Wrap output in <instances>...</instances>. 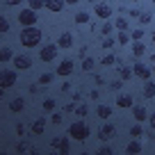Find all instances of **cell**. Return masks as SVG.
Instances as JSON below:
<instances>
[{
	"label": "cell",
	"mask_w": 155,
	"mask_h": 155,
	"mask_svg": "<svg viewBox=\"0 0 155 155\" xmlns=\"http://www.w3.org/2000/svg\"><path fill=\"white\" fill-rule=\"evenodd\" d=\"M21 39V46L23 48H37L41 44V39H44V32L37 28V25H30V28H23V32L18 34Z\"/></svg>",
	"instance_id": "cell-1"
},
{
	"label": "cell",
	"mask_w": 155,
	"mask_h": 155,
	"mask_svg": "<svg viewBox=\"0 0 155 155\" xmlns=\"http://www.w3.org/2000/svg\"><path fill=\"white\" fill-rule=\"evenodd\" d=\"M68 137H71V139H75V141H87V137H89V126H87L84 121L71 123V126H68Z\"/></svg>",
	"instance_id": "cell-2"
},
{
	"label": "cell",
	"mask_w": 155,
	"mask_h": 155,
	"mask_svg": "<svg viewBox=\"0 0 155 155\" xmlns=\"http://www.w3.org/2000/svg\"><path fill=\"white\" fill-rule=\"evenodd\" d=\"M16 80H18V73L16 71H9V68H2V71H0V87L2 89L14 87Z\"/></svg>",
	"instance_id": "cell-3"
},
{
	"label": "cell",
	"mask_w": 155,
	"mask_h": 155,
	"mask_svg": "<svg viewBox=\"0 0 155 155\" xmlns=\"http://www.w3.org/2000/svg\"><path fill=\"white\" fill-rule=\"evenodd\" d=\"M37 9H32V7H25L23 12H21L18 14V23L23 25V28H30V25H34L37 23Z\"/></svg>",
	"instance_id": "cell-4"
},
{
	"label": "cell",
	"mask_w": 155,
	"mask_h": 155,
	"mask_svg": "<svg viewBox=\"0 0 155 155\" xmlns=\"http://www.w3.org/2000/svg\"><path fill=\"white\" fill-rule=\"evenodd\" d=\"M57 50H59L57 44H46L44 48H41V53H39V59H41V62H53V59L57 57Z\"/></svg>",
	"instance_id": "cell-5"
},
{
	"label": "cell",
	"mask_w": 155,
	"mask_h": 155,
	"mask_svg": "<svg viewBox=\"0 0 155 155\" xmlns=\"http://www.w3.org/2000/svg\"><path fill=\"white\" fill-rule=\"evenodd\" d=\"M68 139L71 137H55L53 141H50V148H55V150H59V153H68L71 150V144H68Z\"/></svg>",
	"instance_id": "cell-6"
},
{
	"label": "cell",
	"mask_w": 155,
	"mask_h": 155,
	"mask_svg": "<svg viewBox=\"0 0 155 155\" xmlns=\"http://www.w3.org/2000/svg\"><path fill=\"white\" fill-rule=\"evenodd\" d=\"M14 68L16 71H28V68H32V57H28V55H16L14 57Z\"/></svg>",
	"instance_id": "cell-7"
},
{
	"label": "cell",
	"mask_w": 155,
	"mask_h": 155,
	"mask_svg": "<svg viewBox=\"0 0 155 155\" xmlns=\"http://www.w3.org/2000/svg\"><path fill=\"white\" fill-rule=\"evenodd\" d=\"M132 71H135V75L139 78V80H150V75H153V71H150L148 66H146V64H141V62H137L135 66H132Z\"/></svg>",
	"instance_id": "cell-8"
},
{
	"label": "cell",
	"mask_w": 155,
	"mask_h": 155,
	"mask_svg": "<svg viewBox=\"0 0 155 155\" xmlns=\"http://www.w3.org/2000/svg\"><path fill=\"white\" fill-rule=\"evenodd\" d=\"M94 14H96L98 18L107 21V18L112 16V7H110V5H105V2H96V5H94Z\"/></svg>",
	"instance_id": "cell-9"
},
{
	"label": "cell",
	"mask_w": 155,
	"mask_h": 155,
	"mask_svg": "<svg viewBox=\"0 0 155 155\" xmlns=\"http://www.w3.org/2000/svg\"><path fill=\"white\" fill-rule=\"evenodd\" d=\"M132 110V116H135V121H139V123H144L146 119H148V110H146V105H132L130 107Z\"/></svg>",
	"instance_id": "cell-10"
},
{
	"label": "cell",
	"mask_w": 155,
	"mask_h": 155,
	"mask_svg": "<svg viewBox=\"0 0 155 155\" xmlns=\"http://www.w3.org/2000/svg\"><path fill=\"white\" fill-rule=\"evenodd\" d=\"M71 73H73V62H71V59H62L59 66H57V75L66 78V75H71Z\"/></svg>",
	"instance_id": "cell-11"
},
{
	"label": "cell",
	"mask_w": 155,
	"mask_h": 155,
	"mask_svg": "<svg viewBox=\"0 0 155 155\" xmlns=\"http://www.w3.org/2000/svg\"><path fill=\"white\" fill-rule=\"evenodd\" d=\"M64 5H66V0H46V9L55 12V14H59L64 9Z\"/></svg>",
	"instance_id": "cell-12"
},
{
	"label": "cell",
	"mask_w": 155,
	"mask_h": 155,
	"mask_svg": "<svg viewBox=\"0 0 155 155\" xmlns=\"http://www.w3.org/2000/svg\"><path fill=\"white\" fill-rule=\"evenodd\" d=\"M114 126L112 123H105V126H101V130H98V137H101V141H105V139H110V137H114Z\"/></svg>",
	"instance_id": "cell-13"
},
{
	"label": "cell",
	"mask_w": 155,
	"mask_h": 155,
	"mask_svg": "<svg viewBox=\"0 0 155 155\" xmlns=\"http://www.w3.org/2000/svg\"><path fill=\"white\" fill-rule=\"evenodd\" d=\"M57 46H59V48H71V46H73V34H71V32H64V34H59V41H57Z\"/></svg>",
	"instance_id": "cell-14"
},
{
	"label": "cell",
	"mask_w": 155,
	"mask_h": 155,
	"mask_svg": "<svg viewBox=\"0 0 155 155\" xmlns=\"http://www.w3.org/2000/svg\"><path fill=\"white\" fill-rule=\"evenodd\" d=\"M16 55H14V50L9 48V46H2V50H0V62L2 64H7V62H12Z\"/></svg>",
	"instance_id": "cell-15"
},
{
	"label": "cell",
	"mask_w": 155,
	"mask_h": 155,
	"mask_svg": "<svg viewBox=\"0 0 155 155\" xmlns=\"http://www.w3.org/2000/svg\"><path fill=\"white\" fill-rule=\"evenodd\" d=\"M135 105V103H132V96H128V94H121V96L116 98V107H123V110H126V107H132Z\"/></svg>",
	"instance_id": "cell-16"
},
{
	"label": "cell",
	"mask_w": 155,
	"mask_h": 155,
	"mask_svg": "<svg viewBox=\"0 0 155 155\" xmlns=\"http://www.w3.org/2000/svg\"><path fill=\"white\" fill-rule=\"evenodd\" d=\"M23 107H25V101H23V98H14V101L9 103V112H14V114L23 112Z\"/></svg>",
	"instance_id": "cell-17"
},
{
	"label": "cell",
	"mask_w": 155,
	"mask_h": 155,
	"mask_svg": "<svg viewBox=\"0 0 155 155\" xmlns=\"http://www.w3.org/2000/svg\"><path fill=\"white\" fill-rule=\"evenodd\" d=\"M141 91H144V96H146V98H155V82L146 80V82H144V89H141Z\"/></svg>",
	"instance_id": "cell-18"
},
{
	"label": "cell",
	"mask_w": 155,
	"mask_h": 155,
	"mask_svg": "<svg viewBox=\"0 0 155 155\" xmlns=\"http://www.w3.org/2000/svg\"><path fill=\"white\" fill-rule=\"evenodd\" d=\"M44 130H46V119H37L32 123V132L34 135H44Z\"/></svg>",
	"instance_id": "cell-19"
},
{
	"label": "cell",
	"mask_w": 155,
	"mask_h": 155,
	"mask_svg": "<svg viewBox=\"0 0 155 155\" xmlns=\"http://www.w3.org/2000/svg\"><path fill=\"white\" fill-rule=\"evenodd\" d=\"M144 53H146L144 41H132V55H135V57H141Z\"/></svg>",
	"instance_id": "cell-20"
},
{
	"label": "cell",
	"mask_w": 155,
	"mask_h": 155,
	"mask_svg": "<svg viewBox=\"0 0 155 155\" xmlns=\"http://www.w3.org/2000/svg\"><path fill=\"white\" fill-rule=\"evenodd\" d=\"M130 39H132V34H128V30H119V37H116V41L121 46H128L130 44Z\"/></svg>",
	"instance_id": "cell-21"
},
{
	"label": "cell",
	"mask_w": 155,
	"mask_h": 155,
	"mask_svg": "<svg viewBox=\"0 0 155 155\" xmlns=\"http://www.w3.org/2000/svg\"><path fill=\"white\" fill-rule=\"evenodd\" d=\"M96 114H98V119H110V116H112V107H107V105H98Z\"/></svg>",
	"instance_id": "cell-22"
},
{
	"label": "cell",
	"mask_w": 155,
	"mask_h": 155,
	"mask_svg": "<svg viewBox=\"0 0 155 155\" xmlns=\"http://www.w3.org/2000/svg\"><path fill=\"white\" fill-rule=\"evenodd\" d=\"M89 18H91V14H89V12H78V14H75V23H78V25L89 23Z\"/></svg>",
	"instance_id": "cell-23"
},
{
	"label": "cell",
	"mask_w": 155,
	"mask_h": 155,
	"mask_svg": "<svg viewBox=\"0 0 155 155\" xmlns=\"http://www.w3.org/2000/svg\"><path fill=\"white\" fill-rule=\"evenodd\" d=\"M119 73H121V80H130V78L135 75V71H132L130 66H123V64L119 66Z\"/></svg>",
	"instance_id": "cell-24"
},
{
	"label": "cell",
	"mask_w": 155,
	"mask_h": 155,
	"mask_svg": "<svg viewBox=\"0 0 155 155\" xmlns=\"http://www.w3.org/2000/svg\"><path fill=\"white\" fill-rule=\"evenodd\" d=\"M126 150H128V153H132V155H135V153H141V141H130V144H128L126 146Z\"/></svg>",
	"instance_id": "cell-25"
},
{
	"label": "cell",
	"mask_w": 155,
	"mask_h": 155,
	"mask_svg": "<svg viewBox=\"0 0 155 155\" xmlns=\"http://www.w3.org/2000/svg\"><path fill=\"white\" fill-rule=\"evenodd\" d=\"M94 66H96V62H94L91 57H84V59H82V71H84V73H91Z\"/></svg>",
	"instance_id": "cell-26"
},
{
	"label": "cell",
	"mask_w": 155,
	"mask_h": 155,
	"mask_svg": "<svg viewBox=\"0 0 155 155\" xmlns=\"http://www.w3.org/2000/svg\"><path fill=\"white\" fill-rule=\"evenodd\" d=\"M103 64H105V66H112V64H119V59H116L114 53H107V55H103Z\"/></svg>",
	"instance_id": "cell-27"
},
{
	"label": "cell",
	"mask_w": 155,
	"mask_h": 155,
	"mask_svg": "<svg viewBox=\"0 0 155 155\" xmlns=\"http://www.w3.org/2000/svg\"><path fill=\"white\" fill-rule=\"evenodd\" d=\"M114 28H116V30H128V18L116 16V18H114Z\"/></svg>",
	"instance_id": "cell-28"
},
{
	"label": "cell",
	"mask_w": 155,
	"mask_h": 155,
	"mask_svg": "<svg viewBox=\"0 0 155 155\" xmlns=\"http://www.w3.org/2000/svg\"><path fill=\"white\" fill-rule=\"evenodd\" d=\"M28 7H32V9H46V0H28Z\"/></svg>",
	"instance_id": "cell-29"
},
{
	"label": "cell",
	"mask_w": 155,
	"mask_h": 155,
	"mask_svg": "<svg viewBox=\"0 0 155 155\" xmlns=\"http://www.w3.org/2000/svg\"><path fill=\"white\" fill-rule=\"evenodd\" d=\"M41 107H44L46 112H53L55 107H57V103H55V98H46V101H44V105H41Z\"/></svg>",
	"instance_id": "cell-30"
},
{
	"label": "cell",
	"mask_w": 155,
	"mask_h": 155,
	"mask_svg": "<svg viewBox=\"0 0 155 155\" xmlns=\"http://www.w3.org/2000/svg\"><path fill=\"white\" fill-rule=\"evenodd\" d=\"M137 21H139L141 25H146V23H150V21H153V14H148V12H141V14H139V18H137Z\"/></svg>",
	"instance_id": "cell-31"
},
{
	"label": "cell",
	"mask_w": 155,
	"mask_h": 155,
	"mask_svg": "<svg viewBox=\"0 0 155 155\" xmlns=\"http://www.w3.org/2000/svg\"><path fill=\"white\" fill-rule=\"evenodd\" d=\"M53 82V73H41L39 75V84H50Z\"/></svg>",
	"instance_id": "cell-32"
},
{
	"label": "cell",
	"mask_w": 155,
	"mask_h": 155,
	"mask_svg": "<svg viewBox=\"0 0 155 155\" xmlns=\"http://www.w3.org/2000/svg\"><path fill=\"white\" fill-rule=\"evenodd\" d=\"M101 32L105 34V37H107V34H112V32H114V23H107V21H103V30H101Z\"/></svg>",
	"instance_id": "cell-33"
},
{
	"label": "cell",
	"mask_w": 155,
	"mask_h": 155,
	"mask_svg": "<svg viewBox=\"0 0 155 155\" xmlns=\"http://www.w3.org/2000/svg\"><path fill=\"white\" fill-rule=\"evenodd\" d=\"M130 135H132V137H141V135H144V130H141V123H139V121H137V126L130 128Z\"/></svg>",
	"instance_id": "cell-34"
},
{
	"label": "cell",
	"mask_w": 155,
	"mask_h": 155,
	"mask_svg": "<svg viewBox=\"0 0 155 155\" xmlns=\"http://www.w3.org/2000/svg\"><path fill=\"white\" fill-rule=\"evenodd\" d=\"M0 32H2V34L9 32V21H7L5 16H0Z\"/></svg>",
	"instance_id": "cell-35"
},
{
	"label": "cell",
	"mask_w": 155,
	"mask_h": 155,
	"mask_svg": "<svg viewBox=\"0 0 155 155\" xmlns=\"http://www.w3.org/2000/svg\"><path fill=\"white\" fill-rule=\"evenodd\" d=\"M132 34V41H141V39H144V30H135V32H130Z\"/></svg>",
	"instance_id": "cell-36"
},
{
	"label": "cell",
	"mask_w": 155,
	"mask_h": 155,
	"mask_svg": "<svg viewBox=\"0 0 155 155\" xmlns=\"http://www.w3.org/2000/svg\"><path fill=\"white\" fill-rule=\"evenodd\" d=\"M75 114L80 116V119H84V116H87V105H80V107H75Z\"/></svg>",
	"instance_id": "cell-37"
},
{
	"label": "cell",
	"mask_w": 155,
	"mask_h": 155,
	"mask_svg": "<svg viewBox=\"0 0 155 155\" xmlns=\"http://www.w3.org/2000/svg\"><path fill=\"white\" fill-rule=\"evenodd\" d=\"M112 46H114V39H110V37H105V39H103V48H107V50H110Z\"/></svg>",
	"instance_id": "cell-38"
},
{
	"label": "cell",
	"mask_w": 155,
	"mask_h": 155,
	"mask_svg": "<svg viewBox=\"0 0 155 155\" xmlns=\"http://www.w3.org/2000/svg\"><path fill=\"white\" fill-rule=\"evenodd\" d=\"M121 87H123V84H121V80H114V82H110V89H112V91H119Z\"/></svg>",
	"instance_id": "cell-39"
},
{
	"label": "cell",
	"mask_w": 155,
	"mask_h": 155,
	"mask_svg": "<svg viewBox=\"0 0 155 155\" xmlns=\"http://www.w3.org/2000/svg\"><path fill=\"white\" fill-rule=\"evenodd\" d=\"M25 150H30L28 146H25V141H18V144H16V153H25Z\"/></svg>",
	"instance_id": "cell-40"
},
{
	"label": "cell",
	"mask_w": 155,
	"mask_h": 155,
	"mask_svg": "<svg viewBox=\"0 0 155 155\" xmlns=\"http://www.w3.org/2000/svg\"><path fill=\"white\" fill-rule=\"evenodd\" d=\"M50 123L59 126V123H62V114H53V116H50Z\"/></svg>",
	"instance_id": "cell-41"
},
{
	"label": "cell",
	"mask_w": 155,
	"mask_h": 155,
	"mask_svg": "<svg viewBox=\"0 0 155 155\" xmlns=\"http://www.w3.org/2000/svg\"><path fill=\"white\" fill-rule=\"evenodd\" d=\"M98 153H101V155H110L112 148H110V146H101V148H98Z\"/></svg>",
	"instance_id": "cell-42"
},
{
	"label": "cell",
	"mask_w": 155,
	"mask_h": 155,
	"mask_svg": "<svg viewBox=\"0 0 155 155\" xmlns=\"http://www.w3.org/2000/svg\"><path fill=\"white\" fill-rule=\"evenodd\" d=\"M16 132H18V135H25V126L23 123H16Z\"/></svg>",
	"instance_id": "cell-43"
},
{
	"label": "cell",
	"mask_w": 155,
	"mask_h": 155,
	"mask_svg": "<svg viewBox=\"0 0 155 155\" xmlns=\"http://www.w3.org/2000/svg\"><path fill=\"white\" fill-rule=\"evenodd\" d=\"M5 5H9V7H16V5H21V0H5Z\"/></svg>",
	"instance_id": "cell-44"
},
{
	"label": "cell",
	"mask_w": 155,
	"mask_h": 155,
	"mask_svg": "<svg viewBox=\"0 0 155 155\" xmlns=\"http://www.w3.org/2000/svg\"><path fill=\"white\" fill-rule=\"evenodd\" d=\"M78 55H80V57H82V59L87 57V46H82V48H80V53H78Z\"/></svg>",
	"instance_id": "cell-45"
},
{
	"label": "cell",
	"mask_w": 155,
	"mask_h": 155,
	"mask_svg": "<svg viewBox=\"0 0 155 155\" xmlns=\"http://www.w3.org/2000/svg\"><path fill=\"white\" fill-rule=\"evenodd\" d=\"M30 94H39V84H30Z\"/></svg>",
	"instance_id": "cell-46"
},
{
	"label": "cell",
	"mask_w": 155,
	"mask_h": 155,
	"mask_svg": "<svg viewBox=\"0 0 155 155\" xmlns=\"http://www.w3.org/2000/svg\"><path fill=\"white\" fill-rule=\"evenodd\" d=\"M148 123H150V128L155 130V114H150V116H148Z\"/></svg>",
	"instance_id": "cell-47"
},
{
	"label": "cell",
	"mask_w": 155,
	"mask_h": 155,
	"mask_svg": "<svg viewBox=\"0 0 155 155\" xmlns=\"http://www.w3.org/2000/svg\"><path fill=\"white\" fill-rule=\"evenodd\" d=\"M80 0H66V5H78Z\"/></svg>",
	"instance_id": "cell-48"
},
{
	"label": "cell",
	"mask_w": 155,
	"mask_h": 155,
	"mask_svg": "<svg viewBox=\"0 0 155 155\" xmlns=\"http://www.w3.org/2000/svg\"><path fill=\"white\" fill-rule=\"evenodd\" d=\"M87 2H94V5H96V2H98V0H87Z\"/></svg>",
	"instance_id": "cell-49"
},
{
	"label": "cell",
	"mask_w": 155,
	"mask_h": 155,
	"mask_svg": "<svg viewBox=\"0 0 155 155\" xmlns=\"http://www.w3.org/2000/svg\"><path fill=\"white\" fill-rule=\"evenodd\" d=\"M153 78H155V66H153Z\"/></svg>",
	"instance_id": "cell-50"
},
{
	"label": "cell",
	"mask_w": 155,
	"mask_h": 155,
	"mask_svg": "<svg viewBox=\"0 0 155 155\" xmlns=\"http://www.w3.org/2000/svg\"><path fill=\"white\" fill-rule=\"evenodd\" d=\"M132 2H141V0H132Z\"/></svg>",
	"instance_id": "cell-51"
},
{
	"label": "cell",
	"mask_w": 155,
	"mask_h": 155,
	"mask_svg": "<svg viewBox=\"0 0 155 155\" xmlns=\"http://www.w3.org/2000/svg\"><path fill=\"white\" fill-rule=\"evenodd\" d=\"M153 44H155V34H153Z\"/></svg>",
	"instance_id": "cell-52"
},
{
	"label": "cell",
	"mask_w": 155,
	"mask_h": 155,
	"mask_svg": "<svg viewBox=\"0 0 155 155\" xmlns=\"http://www.w3.org/2000/svg\"><path fill=\"white\" fill-rule=\"evenodd\" d=\"M153 5H155V0H153Z\"/></svg>",
	"instance_id": "cell-53"
}]
</instances>
